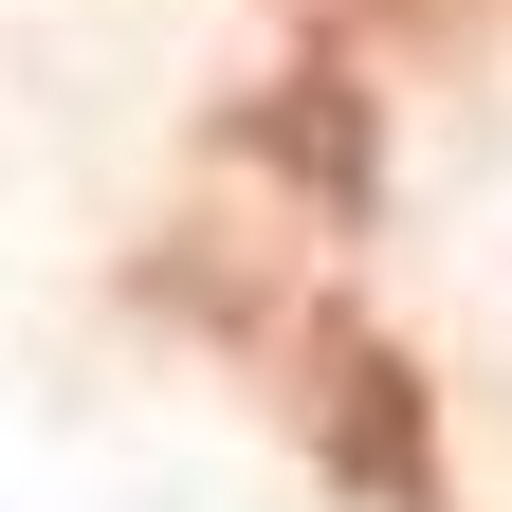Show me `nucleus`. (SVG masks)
Instances as JSON below:
<instances>
[{"label": "nucleus", "mask_w": 512, "mask_h": 512, "mask_svg": "<svg viewBox=\"0 0 512 512\" xmlns=\"http://www.w3.org/2000/svg\"><path fill=\"white\" fill-rule=\"evenodd\" d=\"M293 421H311V458H330V494L439 512V403H421V366L384 348V330L311 311V330H293Z\"/></svg>", "instance_id": "f257e3e1"}, {"label": "nucleus", "mask_w": 512, "mask_h": 512, "mask_svg": "<svg viewBox=\"0 0 512 512\" xmlns=\"http://www.w3.org/2000/svg\"><path fill=\"white\" fill-rule=\"evenodd\" d=\"M311 19H348V37H476L494 0H311Z\"/></svg>", "instance_id": "7ed1b4c3"}, {"label": "nucleus", "mask_w": 512, "mask_h": 512, "mask_svg": "<svg viewBox=\"0 0 512 512\" xmlns=\"http://www.w3.org/2000/svg\"><path fill=\"white\" fill-rule=\"evenodd\" d=\"M238 165H275L311 220H366V183H384V128H366V92L348 74H275L238 110Z\"/></svg>", "instance_id": "f03ea898"}]
</instances>
